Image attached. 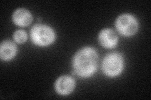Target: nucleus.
<instances>
[{
    "label": "nucleus",
    "mask_w": 151,
    "mask_h": 100,
    "mask_svg": "<svg viewBox=\"0 0 151 100\" xmlns=\"http://www.w3.org/2000/svg\"><path fill=\"white\" fill-rule=\"evenodd\" d=\"M75 88V81L69 76L64 75L59 77L55 83L56 92L60 95H68Z\"/></svg>",
    "instance_id": "5"
},
{
    "label": "nucleus",
    "mask_w": 151,
    "mask_h": 100,
    "mask_svg": "<svg viewBox=\"0 0 151 100\" xmlns=\"http://www.w3.org/2000/svg\"><path fill=\"white\" fill-rule=\"evenodd\" d=\"M13 23L18 26H27L32 23L33 16L31 13L25 8H18L12 16Z\"/></svg>",
    "instance_id": "7"
},
{
    "label": "nucleus",
    "mask_w": 151,
    "mask_h": 100,
    "mask_svg": "<svg viewBox=\"0 0 151 100\" xmlns=\"http://www.w3.org/2000/svg\"><path fill=\"white\" fill-rule=\"evenodd\" d=\"M115 27L121 35L125 36H132L137 31L139 23L137 19L130 14H123L117 18Z\"/></svg>",
    "instance_id": "4"
},
{
    "label": "nucleus",
    "mask_w": 151,
    "mask_h": 100,
    "mask_svg": "<svg viewBox=\"0 0 151 100\" xmlns=\"http://www.w3.org/2000/svg\"><path fill=\"white\" fill-rule=\"evenodd\" d=\"M30 36L32 42L40 46H48L55 39V34L52 28L41 24H37L32 28Z\"/></svg>",
    "instance_id": "2"
},
{
    "label": "nucleus",
    "mask_w": 151,
    "mask_h": 100,
    "mask_svg": "<svg viewBox=\"0 0 151 100\" xmlns=\"http://www.w3.org/2000/svg\"><path fill=\"white\" fill-rule=\"evenodd\" d=\"M124 66V60L122 55L116 52L108 54L102 62V70L104 74L111 78L120 74Z\"/></svg>",
    "instance_id": "3"
},
{
    "label": "nucleus",
    "mask_w": 151,
    "mask_h": 100,
    "mask_svg": "<svg viewBox=\"0 0 151 100\" xmlns=\"http://www.w3.org/2000/svg\"><path fill=\"white\" fill-rule=\"evenodd\" d=\"M13 38L18 43H23L27 40V33L22 30H18L14 33Z\"/></svg>",
    "instance_id": "9"
},
{
    "label": "nucleus",
    "mask_w": 151,
    "mask_h": 100,
    "mask_svg": "<svg viewBox=\"0 0 151 100\" xmlns=\"http://www.w3.org/2000/svg\"><path fill=\"white\" fill-rule=\"evenodd\" d=\"M98 64V55L92 47H84L79 50L73 60L74 72L81 78L91 77L96 72Z\"/></svg>",
    "instance_id": "1"
},
{
    "label": "nucleus",
    "mask_w": 151,
    "mask_h": 100,
    "mask_svg": "<svg viewBox=\"0 0 151 100\" xmlns=\"http://www.w3.org/2000/svg\"><path fill=\"white\" fill-rule=\"evenodd\" d=\"M17 48L15 43L10 41H4L0 46V57L3 61H9L16 55Z\"/></svg>",
    "instance_id": "8"
},
{
    "label": "nucleus",
    "mask_w": 151,
    "mask_h": 100,
    "mask_svg": "<svg viewBox=\"0 0 151 100\" xmlns=\"http://www.w3.org/2000/svg\"><path fill=\"white\" fill-rule=\"evenodd\" d=\"M98 40L102 46L105 48L111 49L117 45L119 38L115 31L110 28H105L100 31Z\"/></svg>",
    "instance_id": "6"
}]
</instances>
